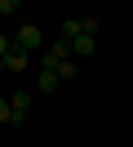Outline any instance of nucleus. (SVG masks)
I'll return each mask as SVG.
<instances>
[{
    "mask_svg": "<svg viewBox=\"0 0 133 147\" xmlns=\"http://www.w3.org/2000/svg\"><path fill=\"white\" fill-rule=\"evenodd\" d=\"M13 45H18V49H27V54H35V49L44 45V36H40V27H35V22H27V27H18Z\"/></svg>",
    "mask_w": 133,
    "mask_h": 147,
    "instance_id": "nucleus-1",
    "label": "nucleus"
},
{
    "mask_svg": "<svg viewBox=\"0 0 133 147\" xmlns=\"http://www.w3.org/2000/svg\"><path fill=\"white\" fill-rule=\"evenodd\" d=\"M9 107H13V120H9V125H27V111H31V94H27V89L9 94Z\"/></svg>",
    "mask_w": 133,
    "mask_h": 147,
    "instance_id": "nucleus-2",
    "label": "nucleus"
},
{
    "mask_svg": "<svg viewBox=\"0 0 133 147\" xmlns=\"http://www.w3.org/2000/svg\"><path fill=\"white\" fill-rule=\"evenodd\" d=\"M27 63H31V54H27V49H9L5 58H0V71H27Z\"/></svg>",
    "mask_w": 133,
    "mask_h": 147,
    "instance_id": "nucleus-3",
    "label": "nucleus"
},
{
    "mask_svg": "<svg viewBox=\"0 0 133 147\" xmlns=\"http://www.w3.org/2000/svg\"><path fill=\"white\" fill-rule=\"evenodd\" d=\"M58 85H62V76L53 71V67H40V71H35V89H40V94H53Z\"/></svg>",
    "mask_w": 133,
    "mask_h": 147,
    "instance_id": "nucleus-4",
    "label": "nucleus"
},
{
    "mask_svg": "<svg viewBox=\"0 0 133 147\" xmlns=\"http://www.w3.org/2000/svg\"><path fill=\"white\" fill-rule=\"evenodd\" d=\"M93 49H98V36H89V31H84V36H76V40H71V58H89Z\"/></svg>",
    "mask_w": 133,
    "mask_h": 147,
    "instance_id": "nucleus-5",
    "label": "nucleus"
},
{
    "mask_svg": "<svg viewBox=\"0 0 133 147\" xmlns=\"http://www.w3.org/2000/svg\"><path fill=\"white\" fill-rule=\"evenodd\" d=\"M76 36H84V18H67L62 22V40H76Z\"/></svg>",
    "mask_w": 133,
    "mask_h": 147,
    "instance_id": "nucleus-6",
    "label": "nucleus"
},
{
    "mask_svg": "<svg viewBox=\"0 0 133 147\" xmlns=\"http://www.w3.org/2000/svg\"><path fill=\"white\" fill-rule=\"evenodd\" d=\"M58 76H62V80H76V76H80V63H76V58H67V63L58 67Z\"/></svg>",
    "mask_w": 133,
    "mask_h": 147,
    "instance_id": "nucleus-7",
    "label": "nucleus"
},
{
    "mask_svg": "<svg viewBox=\"0 0 133 147\" xmlns=\"http://www.w3.org/2000/svg\"><path fill=\"white\" fill-rule=\"evenodd\" d=\"M13 120V107H9V98H0V125H9Z\"/></svg>",
    "mask_w": 133,
    "mask_h": 147,
    "instance_id": "nucleus-8",
    "label": "nucleus"
},
{
    "mask_svg": "<svg viewBox=\"0 0 133 147\" xmlns=\"http://www.w3.org/2000/svg\"><path fill=\"white\" fill-rule=\"evenodd\" d=\"M18 5L22 0H0V13H18Z\"/></svg>",
    "mask_w": 133,
    "mask_h": 147,
    "instance_id": "nucleus-9",
    "label": "nucleus"
},
{
    "mask_svg": "<svg viewBox=\"0 0 133 147\" xmlns=\"http://www.w3.org/2000/svg\"><path fill=\"white\" fill-rule=\"evenodd\" d=\"M9 49H13V40H9V36H0V58H5Z\"/></svg>",
    "mask_w": 133,
    "mask_h": 147,
    "instance_id": "nucleus-10",
    "label": "nucleus"
}]
</instances>
